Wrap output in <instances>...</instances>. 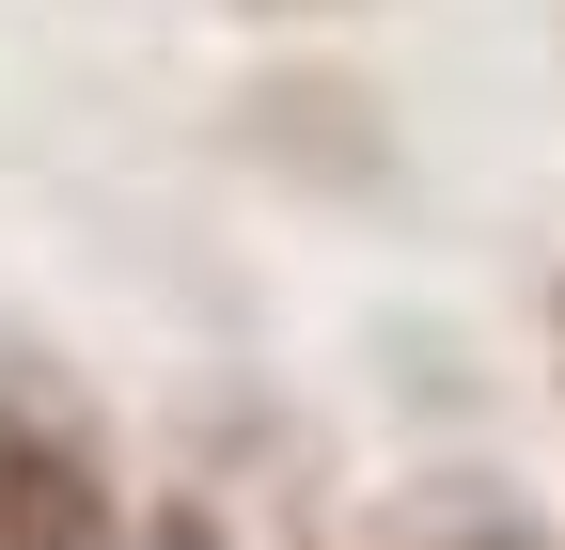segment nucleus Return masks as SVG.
Here are the masks:
<instances>
[{
	"instance_id": "obj_1",
	"label": "nucleus",
	"mask_w": 565,
	"mask_h": 550,
	"mask_svg": "<svg viewBox=\"0 0 565 550\" xmlns=\"http://www.w3.org/2000/svg\"><path fill=\"white\" fill-rule=\"evenodd\" d=\"M0 550H126V488L47 378H0Z\"/></svg>"
},
{
	"instance_id": "obj_2",
	"label": "nucleus",
	"mask_w": 565,
	"mask_h": 550,
	"mask_svg": "<svg viewBox=\"0 0 565 550\" xmlns=\"http://www.w3.org/2000/svg\"><path fill=\"white\" fill-rule=\"evenodd\" d=\"M126 550H221V519H204V504H158V519H141Z\"/></svg>"
}]
</instances>
